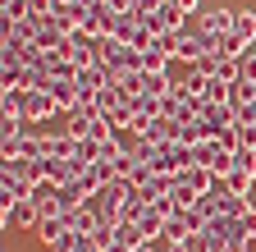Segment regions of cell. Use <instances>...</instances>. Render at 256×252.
<instances>
[{"label": "cell", "mask_w": 256, "mask_h": 252, "mask_svg": "<svg viewBox=\"0 0 256 252\" xmlns=\"http://www.w3.org/2000/svg\"><path fill=\"white\" fill-rule=\"evenodd\" d=\"M252 51H256V46H252Z\"/></svg>", "instance_id": "d4e9b609"}, {"label": "cell", "mask_w": 256, "mask_h": 252, "mask_svg": "<svg viewBox=\"0 0 256 252\" xmlns=\"http://www.w3.org/2000/svg\"><path fill=\"white\" fill-rule=\"evenodd\" d=\"M64 220H69V229H74V234H96V229H101V215H96L92 202L69 206V211H64Z\"/></svg>", "instance_id": "8992f818"}, {"label": "cell", "mask_w": 256, "mask_h": 252, "mask_svg": "<svg viewBox=\"0 0 256 252\" xmlns=\"http://www.w3.org/2000/svg\"><path fill=\"white\" fill-rule=\"evenodd\" d=\"M174 5H183L188 14H202V0H174Z\"/></svg>", "instance_id": "7402d4cb"}, {"label": "cell", "mask_w": 256, "mask_h": 252, "mask_svg": "<svg viewBox=\"0 0 256 252\" xmlns=\"http://www.w3.org/2000/svg\"><path fill=\"white\" fill-rule=\"evenodd\" d=\"M165 252H192V243L183 238V243H165Z\"/></svg>", "instance_id": "603a6c76"}, {"label": "cell", "mask_w": 256, "mask_h": 252, "mask_svg": "<svg viewBox=\"0 0 256 252\" xmlns=\"http://www.w3.org/2000/svg\"><path fill=\"white\" fill-rule=\"evenodd\" d=\"M133 252H156V238H146L142 247H133Z\"/></svg>", "instance_id": "cb8c5ba5"}, {"label": "cell", "mask_w": 256, "mask_h": 252, "mask_svg": "<svg viewBox=\"0 0 256 252\" xmlns=\"http://www.w3.org/2000/svg\"><path fill=\"white\" fill-rule=\"evenodd\" d=\"M18 106H23V119H28V124H42V119L60 115V110H55V101H50V92H37V87L18 92Z\"/></svg>", "instance_id": "7a4b0ae2"}, {"label": "cell", "mask_w": 256, "mask_h": 252, "mask_svg": "<svg viewBox=\"0 0 256 252\" xmlns=\"http://www.w3.org/2000/svg\"><path fill=\"white\" fill-rule=\"evenodd\" d=\"M96 124H106V115L96 110L92 101H82V106L69 115V129H64V133H69V138H92V133H96Z\"/></svg>", "instance_id": "277c9868"}, {"label": "cell", "mask_w": 256, "mask_h": 252, "mask_svg": "<svg viewBox=\"0 0 256 252\" xmlns=\"http://www.w3.org/2000/svg\"><path fill=\"white\" fill-rule=\"evenodd\" d=\"M238 147H252L256 151V119L252 124H238Z\"/></svg>", "instance_id": "d6986e66"}, {"label": "cell", "mask_w": 256, "mask_h": 252, "mask_svg": "<svg viewBox=\"0 0 256 252\" xmlns=\"http://www.w3.org/2000/svg\"><path fill=\"white\" fill-rule=\"evenodd\" d=\"M119 243H124L128 252H133V247H142V243H146V234L133 225V220H119Z\"/></svg>", "instance_id": "9a60e30c"}, {"label": "cell", "mask_w": 256, "mask_h": 252, "mask_svg": "<svg viewBox=\"0 0 256 252\" xmlns=\"http://www.w3.org/2000/svg\"><path fill=\"white\" fill-rule=\"evenodd\" d=\"M234 14H238V10H229V5L202 10V14H197V33H206V37H224V33H234Z\"/></svg>", "instance_id": "3957f363"}, {"label": "cell", "mask_w": 256, "mask_h": 252, "mask_svg": "<svg viewBox=\"0 0 256 252\" xmlns=\"http://www.w3.org/2000/svg\"><path fill=\"white\" fill-rule=\"evenodd\" d=\"M234 37H242L247 46H256V10H238L234 14Z\"/></svg>", "instance_id": "7c38bea8"}, {"label": "cell", "mask_w": 256, "mask_h": 252, "mask_svg": "<svg viewBox=\"0 0 256 252\" xmlns=\"http://www.w3.org/2000/svg\"><path fill=\"white\" fill-rule=\"evenodd\" d=\"M238 229H242L247 238H256V206H247V211L238 215Z\"/></svg>", "instance_id": "ac0fdd59"}, {"label": "cell", "mask_w": 256, "mask_h": 252, "mask_svg": "<svg viewBox=\"0 0 256 252\" xmlns=\"http://www.w3.org/2000/svg\"><path fill=\"white\" fill-rule=\"evenodd\" d=\"M50 252H101V247H96L92 234H69V238H64L60 247H50Z\"/></svg>", "instance_id": "5bb4252c"}, {"label": "cell", "mask_w": 256, "mask_h": 252, "mask_svg": "<svg viewBox=\"0 0 256 252\" xmlns=\"http://www.w3.org/2000/svg\"><path fill=\"white\" fill-rule=\"evenodd\" d=\"M165 0H133V14H156Z\"/></svg>", "instance_id": "ffe728a7"}, {"label": "cell", "mask_w": 256, "mask_h": 252, "mask_svg": "<svg viewBox=\"0 0 256 252\" xmlns=\"http://www.w3.org/2000/svg\"><path fill=\"white\" fill-rule=\"evenodd\" d=\"M69 161L78 170H92L96 161H101V142H96V138H74V156H69Z\"/></svg>", "instance_id": "30bf717a"}, {"label": "cell", "mask_w": 256, "mask_h": 252, "mask_svg": "<svg viewBox=\"0 0 256 252\" xmlns=\"http://www.w3.org/2000/svg\"><path fill=\"white\" fill-rule=\"evenodd\" d=\"M55 5H60V10H74V14H92L101 0H55Z\"/></svg>", "instance_id": "2e32d148"}, {"label": "cell", "mask_w": 256, "mask_h": 252, "mask_svg": "<svg viewBox=\"0 0 256 252\" xmlns=\"http://www.w3.org/2000/svg\"><path fill=\"white\" fill-rule=\"evenodd\" d=\"M220 188H229V193L247 197L252 188H256V174H242V170H234V174H224V179H220Z\"/></svg>", "instance_id": "4fadbf2b"}, {"label": "cell", "mask_w": 256, "mask_h": 252, "mask_svg": "<svg viewBox=\"0 0 256 252\" xmlns=\"http://www.w3.org/2000/svg\"><path fill=\"white\" fill-rule=\"evenodd\" d=\"M224 252H252V238L238 229V234H229V238H224Z\"/></svg>", "instance_id": "e0dca14e"}, {"label": "cell", "mask_w": 256, "mask_h": 252, "mask_svg": "<svg viewBox=\"0 0 256 252\" xmlns=\"http://www.w3.org/2000/svg\"><path fill=\"white\" fill-rule=\"evenodd\" d=\"M78 174H82V170H78L74 161H46V179H50V183H60V188H69Z\"/></svg>", "instance_id": "8fae6325"}, {"label": "cell", "mask_w": 256, "mask_h": 252, "mask_svg": "<svg viewBox=\"0 0 256 252\" xmlns=\"http://www.w3.org/2000/svg\"><path fill=\"white\" fill-rule=\"evenodd\" d=\"M110 78H114V74H110L106 65H87V69H78L74 83H78V92H82V101H96V92L110 87Z\"/></svg>", "instance_id": "5b68a950"}, {"label": "cell", "mask_w": 256, "mask_h": 252, "mask_svg": "<svg viewBox=\"0 0 256 252\" xmlns=\"http://www.w3.org/2000/svg\"><path fill=\"white\" fill-rule=\"evenodd\" d=\"M5 206H10V202H5ZM37 225H42V206L32 202V197L10 206V229H37Z\"/></svg>", "instance_id": "52a82bcc"}, {"label": "cell", "mask_w": 256, "mask_h": 252, "mask_svg": "<svg viewBox=\"0 0 256 252\" xmlns=\"http://www.w3.org/2000/svg\"><path fill=\"white\" fill-rule=\"evenodd\" d=\"M106 5H110L114 14H133V0H106Z\"/></svg>", "instance_id": "44dd1931"}, {"label": "cell", "mask_w": 256, "mask_h": 252, "mask_svg": "<svg viewBox=\"0 0 256 252\" xmlns=\"http://www.w3.org/2000/svg\"><path fill=\"white\" fill-rule=\"evenodd\" d=\"M69 234H74V229H69V220H64V215H46L42 225H37V238H42L46 247H60Z\"/></svg>", "instance_id": "ba28073f"}, {"label": "cell", "mask_w": 256, "mask_h": 252, "mask_svg": "<svg viewBox=\"0 0 256 252\" xmlns=\"http://www.w3.org/2000/svg\"><path fill=\"white\" fill-rule=\"evenodd\" d=\"M101 65H106L114 78L138 74V69H142V51L128 46V42H119V37H106V42H101Z\"/></svg>", "instance_id": "6da1fadb"}, {"label": "cell", "mask_w": 256, "mask_h": 252, "mask_svg": "<svg viewBox=\"0 0 256 252\" xmlns=\"http://www.w3.org/2000/svg\"><path fill=\"white\" fill-rule=\"evenodd\" d=\"M32 193H37V183H28V179H14V174H0V202H28Z\"/></svg>", "instance_id": "9c48e42d"}]
</instances>
